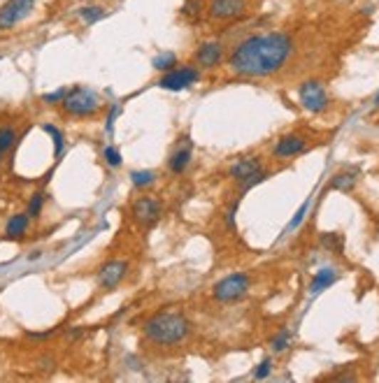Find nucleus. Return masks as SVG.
Returning <instances> with one entry per match:
<instances>
[{
    "label": "nucleus",
    "instance_id": "10",
    "mask_svg": "<svg viewBox=\"0 0 379 383\" xmlns=\"http://www.w3.org/2000/svg\"><path fill=\"white\" fill-rule=\"evenodd\" d=\"M226 61V47L219 40H207L193 51V63L200 70H214Z\"/></svg>",
    "mask_w": 379,
    "mask_h": 383
},
{
    "label": "nucleus",
    "instance_id": "27",
    "mask_svg": "<svg viewBox=\"0 0 379 383\" xmlns=\"http://www.w3.org/2000/svg\"><path fill=\"white\" fill-rule=\"evenodd\" d=\"M270 372H272V358H263V360L259 362V367L254 369V379H256V381L268 379Z\"/></svg>",
    "mask_w": 379,
    "mask_h": 383
},
{
    "label": "nucleus",
    "instance_id": "31",
    "mask_svg": "<svg viewBox=\"0 0 379 383\" xmlns=\"http://www.w3.org/2000/svg\"><path fill=\"white\" fill-rule=\"evenodd\" d=\"M375 105L379 107V91H377V98H375Z\"/></svg>",
    "mask_w": 379,
    "mask_h": 383
},
{
    "label": "nucleus",
    "instance_id": "6",
    "mask_svg": "<svg viewBox=\"0 0 379 383\" xmlns=\"http://www.w3.org/2000/svg\"><path fill=\"white\" fill-rule=\"evenodd\" d=\"M298 100L310 114H323L328 110V91L319 79H307L301 86H298Z\"/></svg>",
    "mask_w": 379,
    "mask_h": 383
},
{
    "label": "nucleus",
    "instance_id": "4",
    "mask_svg": "<svg viewBox=\"0 0 379 383\" xmlns=\"http://www.w3.org/2000/svg\"><path fill=\"white\" fill-rule=\"evenodd\" d=\"M200 79H202V73L196 63H177L172 70H167V73L158 77L156 86L163 88V91L180 93V91H189V88L196 86Z\"/></svg>",
    "mask_w": 379,
    "mask_h": 383
},
{
    "label": "nucleus",
    "instance_id": "13",
    "mask_svg": "<svg viewBox=\"0 0 379 383\" xmlns=\"http://www.w3.org/2000/svg\"><path fill=\"white\" fill-rule=\"evenodd\" d=\"M126 274H128L126 261H108L98 272H95V281H98V286L103 290H112L126 279Z\"/></svg>",
    "mask_w": 379,
    "mask_h": 383
},
{
    "label": "nucleus",
    "instance_id": "3",
    "mask_svg": "<svg viewBox=\"0 0 379 383\" xmlns=\"http://www.w3.org/2000/svg\"><path fill=\"white\" fill-rule=\"evenodd\" d=\"M58 107L73 119H89V117H93V114H98L100 98L95 91H91V88L75 86V88H68L63 103H61Z\"/></svg>",
    "mask_w": 379,
    "mask_h": 383
},
{
    "label": "nucleus",
    "instance_id": "7",
    "mask_svg": "<svg viewBox=\"0 0 379 383\" xmlns=\"http://www.w3.org/2000/svg\"><path fill=\"white\" fill-rule=\"evenodd\" d=\"M130 216L135 219L137 226L152 228V226L158 224V221H161L163 207H161V202H158V198L142 193V195H137V198L133 200V204H130Z\"/></svg>",
    "mask_w": 379,
    "mask_h": 383
},
{
    "label": "nucleus",
    "instance_id": "18",
    "mask_svg": "<svg viewBox=\"0 0 379 383\" xmlns=\"http://www.w3.org/2000/svg\"><path fill=\"white\" fill-rule=\"evenodd\" d=\"M328 186H331L333 191L349 193V191L356 186V172H354V170H342V172H338V174L333 177Z\"/></svg>",
    "mask_w": 379,
    "mask_h": 383
},
{
    "label": "nucleus",
    "instance_id": "16",
    "mask_svg": "<svg viewBox=\"0 0 379 383\" xmlns=\"http://www.w3.org/2000/svg\"><path fill=\"white\" fill-rule=\"evenodd\" d=\"M77 14V19L82 21L84 26H93V23H98L103 19H108L110 16V10L105 5H98V3H89V5H82L79 10L75 12Z\"/></svg>",
    "mask_w": 379,
    "mask_h": 383
},
{
    "label": "nucleus",
    "instance_id": "24",
    "mask_svg": "<svg viewBox=\"0 0 379 383\" xmlns=\"http://www.w3.org/2000/svg\"><path fill=\"white\" fill-rule=\"evenodd\" d=\"M42 130H45L47 135H51V140H54V156L58 158L61 154H63V147H66V137H63V132H61L56 126H51V123H45V126H42Z\"/></svg>",
    "mask_w": 379,
    "mask_h": 383
},
{
    "label": "nucleus",
    "instance_id": "5",
    "mask_svg": "<svg viewBox=\"0 0 379 383\" xmlns=\"http://www.w3.org/2000/svg\"><path fill=\"white\" fill-rule=\"evenodd\" d=\"M251 288V277L244 272L228 274V277L219 279L212 286V300L219 305H233L246 298V293Z\"/></svg>",
    "mask_w": 379,
    "mask_h": 383
},
{
    "label": "nucleus",
    "instance_id": "32",
    "mask_svg": "<svg viewBox=\"0 0 379 383\" xmlns=\"http://www.w3.org/2000/svg\"><path fill=\"white\" fill-rule=\"evenodd\" d=\"M0 58H3V53H0Z\"/></svg>",
    "mask_w": 379,
    "mask_h": 383
},
{
    "label": "nucleus",
    "instance_id": "11",
    "mask_svg": "<svg viewBox=\"0 0 379 383\" xmlns=\"http://www.w3.org/2000/svg\"><path fill=\"white\" fill-rule=\"evenodd\" d=\"M310 147V137L301 135V132H289V135H281L275 145H272V158L277 160H289L301 156L303 151Z\"/></svg>",
    "mask_w": 379,
    "mask_h": 383
},
{
    "label": "nucleus",
    "instance_id": "12",
    "mask_svg": "<svg viewBox=\"0 0 379 383\" xmlns=\"http://www.w3.org/2000/svg\"><path fill=\"white\" fill-rule=\"evenodd\" d=\"M193 163V142L189 137H184L182 142H177V147L170 151V156H167V172L180 177L189 170V165Z\"/></svg>",
    "mask_w": 379,
    "mask_h": 383
},
{
    "label": "nucleus",
    "instance_id": "17",
    "mask_svg": "<svg viewBox=\"0 0 379 383\" xmlns=\"http://www.w3.org/2000/svg\"><path fill=\"white\" fill-rule=\"evenodd\" d=\"M338 281V272L333 270V267H323L312 277V283H310V295H319L321 290L331 288L333 283Z\"/></svg>",
    "mask_w": 379,
    "mask_h": 383
},
{
    "label": "nucleus",
    "instance_id": "14",
    "mask_svg": "<svg viewBox=\"0 0 379 383\" xmlns=\"http://www.w3.org/2000/svg\"><path fill=\"white\" fill-rule=\"evenodd\" d=\"M259 170H263V158L261 156H242L231 163V167H228V177L235 182H244L249 179L251 174H256Z\"/></svg>",
    "mask_w": 379,
    "mask_h": 383
},
{
    "label": "nucleus",
    "instance_id": "30",
    "mask_svg": "<svg viewBox=\"0 0 379 383\" xmlns=\"http://www.w3.org/2000/svg\"><path fill=\"white\" fill-rule=\"evenodd\" d=\"M117 114H119V105H112L110 107V117H108V130L112 132V123H114V119H117Z\"/></svg>",
    "mask_w": 379,
    "mask_h": 383
},
{
    "label": "nucleus",
    "instance_id": "25",
    "mask_svg": "<svg viewBox=\"0 0 379 383\" xmlns=\"http://www.w3.org/2000/svg\"><path fill=\"white\" fill-rule=\"evenodd\" d=\"M103 158H105V163H108L110 167H114V170H117V167H121V163H123L121 151H119L117 147H112V145L103 149Z\"/></svg>",
    "mask_w": 379,
    "mask_h": 383
},
{
    "label": "nucleus",
    "instance_id": "23",
    "mask_svg": "<svg viewBox=\"0 0 379 383\" xmlns=\"http://www.w3.org/2000/svg\"><path fill=\"white\" fill-rule=\"evenodd\" d=\"M289 346H291V332L286 330V327H281V330L272 337L270 349H272V353H284Z\"/></svg>",
    "mask_w": 379,
    "mask_h": 383
},
{
    "label": "nucleus",
    "instance_id": "20",
    "mask_svg": "<svg viewBox=\"0 0 379 383\" xmlns=\"http://www.w3.org/2000/svg\"><path fill=\"white\" fill-rule=\"evenodd\" d=\"M130 182H133L135 191H147L156 184V172L152 170H135L130 172Z\"/></svg>",
    "mask_w": 379,
    "mask_h": 383
},
{
    "label": "nucleus",
    "instance_id": "15",
    "mask_svg": "<svg viewBox=\"0 0 379 383\" xmlns=\"http://www.w3.org/2000/svg\"><path fill=\"white\" fill-rule=\"evenodd\" d=\"M31 216L28 211H21V214H14V216L7 219L5 224V239H12V242H16V239H24L26 233H28L31 228Z\"/></svg>",
    "mask_w": 379,
    "mask_h": 383
},
{
    "label": "nucleus",
    "instance_id": "29",
    "mask_svg": "<svg viewBox=\"0 0 379 383\" xmlns=\"http://www.w3.org/2000/svg\"><path fill=\"white\" fill-rule=\"evenodd\" d=\"M307 209H310V202H305V204H303V207H301V209H298V211H296V216H294V221H291V224H289V230H294V228H298V226H301V224H303V219H305V214H307Z\"/></svg>",
    "mask_w": 379,
    "mask_h": 383
},
{
    "label": "nucleus",
    "instance_id": "1",
    "mask_svg": "<svg viewBox=\"0 0 379 383\" xmlns=\"http://www.w3.org/2000/svg\"><path fill=\"white\" fill-rule=\"evenodd\" d=\"M294 53V40L286 33H259L235 44L228 53V68L237 77L266 79L279 73Z\"/></svg>",
    "mask_w": 379,
    "mask_h": 383
},
{
    "label": "nucleus",
    "instance_id": "28",
    "mask_svg": "<svg viewBox=\"0 0 379 383\" xmlns=\"http://www.w3.org/2000/svg\"><path fill=\"white\" fill-rule=\"evenodd\" d=\"M66 93H68V88H58V91H54V93H45V95H42V103H47V105H61V103H63Z\"/></svg>",
    "mask_w": 379,
    "mask_h": 383
},
{
    "label": "nucleus",
    "instance_id": "26",
    "mask_svg": "<svg viewBox=\"0 0 379 383\" xmlns=\"http://www.w3.org/2000/svg\"><path fill=\"white\" fill-rule=\"evenodd\" d=\"M268 177H270V172H268V170H259L256 174H251L249 179H244V182L240 184L242 193H246V191H249V189H254V186H259L261 182H266Z\"/></svg>",
    "mask_w": 379,
    "mask_h": 383
},
{
    "label": "nucleus",
    "instance_id": "9",
    "mask_svg": "<svg viewBox=\"0 0 379 383\" xmlns=\"http://www.w3.org/2000/svg\"><path fill=\"white\" fill-rule=\"evenodd\" d=\"M38 0H5L0 5V31H12L31 14Z\"/></svg>",
    "mask_w": 379,
    "mask_h": 383
},
{
    "label": "nucleus",
    "instance_id": "22",
    "mask_svg": "<svg viewBox=\"0 0 379 383\" xmlns=\"http://www.w3.org/2000/svg\"><path fill=\"white\" fill-rule=\"evenodd\" d=\"M45 200H47V195L38 191V193H33L31 195V200H28V207H26V211H28V216L31 219H38L42 209H45Z\"/></svg>",
    "mask_w": 379,
    "mask_h": 383
},
{
    "label": "nucleus",
    "instance_id": "21",
    "mask_svg": "<svg viewBox=\"0 0 379 383\" xmlns=\"http://www.w3.org/2000/svg\"><path fill=\"white\" fill-rule=\"evenodd\" d=\"M16 128L14 126H0V158L10 154L12 147L16 145Z\"/></svg>",
    "mask_w": 379,
    "mask_h": 383
},
{
    "label": "nucleus",
    "instance_id": "8",
    "mask_svg": "<svg viewBox=\"0 0 379 383\" xmlns=\"http://www.w3.org/2000/svg\"><path fill=\"white\" fill-rule=\"evenodd\" d=\"M246 10H249V0H209L207 16L212 21L226 23L240 19L246 14Z\"/></svg>",
    "mask_w": 379,
    "mask_h": 383
},
{
    "label": "nucleus",
    "instance_id": "2",
    "mask_svg": "<svg viewBox=\"0 0 379 383\" xmlns=\"http://www.w3.org/2000/svg\"><path fill=\"white\" fill-rule=\"evenodd\" d=\"M140 330L154 346H177L191 335V320L182 309H163L149 316Z\"/></svg>",
    "mask_w": 379,
    "mask_h": 383
},
{
    "label": "nucleus",
    "instance_id": "19",
    "mask_svg": "<svg viewBox=\"0 0 379 383\" xmlns=\"http://www.w3.org/2000/svg\"><path fill=\"white\" fill-rule=\"evenodd\" d=\"M180 63V58H177V53H172V51H161L158 56H154L152 61V68L156 70V73H167V70H172L175 65Z\"/></svg>",
    "mask_w": 379,
    "mask_h": 383
}]
</instances>
